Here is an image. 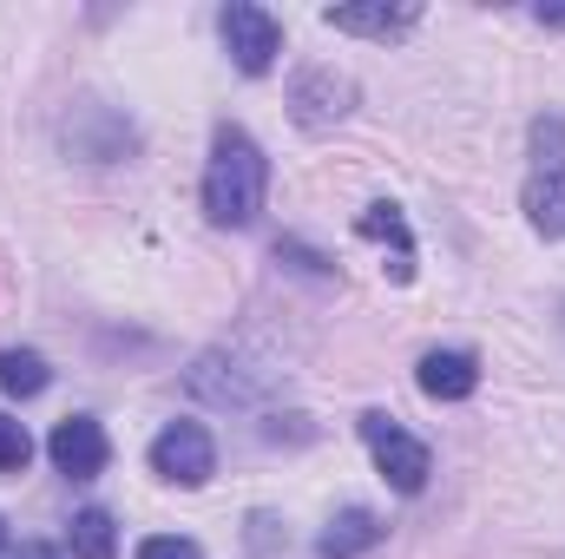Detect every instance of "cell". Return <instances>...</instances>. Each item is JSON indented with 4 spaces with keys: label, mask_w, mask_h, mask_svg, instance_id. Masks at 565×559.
<instances>
[{
    "label": "cell",
    "mask_w": 565,
    "mask_h": 559,
    "mask_svg": "<svg viewBox=\"0 0 565 559\" xmlns=\"http://www.w3.org/2000/svg\"><path fill=\"white\" fill-rule=\"evenodd\" d=\"M46 454H53V467H60L66 481H93V474H106L113 441H106V428H99L93 415H66L60 428H53Z\"/></svg>",
    "instance_id": "8"
},
{
    "label": "cell",
    "mask_w": 565,
    "mask_h": 559,
    "mask_svg": "<svg viewBox=\"0 0 565 559\" xmlns=\"http://www.w3.org/2000/svg\"><path fill=\"white\" fill-rule=\"evenodd\" d=\"M224 46H231V60L244 66V73H270L282 53V27L277 13H264V7H250V0H231L224 7Z\"/></svg>",
    "instance_id": "7"
},
{
    "label": "cell",
    "mask_w": 565,
    "mask_h": 559,
    "mask_svg": "<svg viewBox=\"0 0 565 559\" xmlns=\"http://www.w3.org/2000/svg\"><path fill=\"white\" fill-rule=\"evenodd\" d=\"M415 382H422L427 402H467V395L480 389V362H473L467 349H427L422 369H415Z\"/></svg>",
    "instance_id": "9"
},
{
    "label": "cell",
    "mask_w": 565,
    "mask_h": 559,
    "mask_svg": "<svg viewBox=\"0 0 565 559\" xmlns=\"http://www.w3.org/2000/svg\"><path fill=\"white\" fill-rule=\"evenodd\" d=\"M277 264H289V271H302V277H329V264L309 251V244H296V238H282L277 244Z\"/></svg>",
    "instance_id": "16"
},
{
    "label": "cell",
    "mask_w": 565,
    "mask_h": 559,
    "mask_svg": "<svg viewBox=\"0 0 565 559\" xmlns=\"http://www.w3.org/2000/svg\"><path fill=\"white\" fill-rule=\"evenodd\" d=\"M151 474H164V481H178V487H204V481L217 474L211 434H204L198 421H171V428L151 441Z\"/></svg>",
    "instance_id": "6"
},
{
    "label": "cell",
    "mask_w": 565,
    "mask_h": 559,
    "mask_svg": "<svg viewBox=\"0 0 565 559\" xmlns=\"http://www.w3.org/2000/svg\"><path fill=\"white\" fill-rule=\"evenodd\" d=\"M139 559H204L198 553V540H178V534H158V540H145Z\"/></svg>",
    "instance_id": "17"
},
{
    "label": "cell",
    "mask_w": 565,
    "mask_h": 559,
    "mask_svg": "<svg viewBox=\"0 0 565 559\" xmlns=\"http://www.w3.org/2000/svg\"><path fill=\"white\" fill-rule=\"evenodd\" d=\"M540 20H546V27H565V7H540Z\"/></svg>",
    "instance_id": "19"
},
{
    "label": "cell",
    "mask_w": 565,
    "mask_h": 559,
    "mask_svg": "<svg viewBox=\"0 0 565 559\" xmlns=\"http://www.w3.org/2000/svg\"><path fill=\"white\" fill-rule=\"evenodd\" d=\"M113 553H119V527H113V514H106V507L73 514V559H113Z\"/></svg>",
    "instance_id": "13"
},
{
    "label": "cell",
    "mask_w": 565,
    "mask_h": 559,
    "mask_svg": "<svg viewBox=\"0 0 565 559\" xmlns=\"http://www.w3.org/2000/svg\"><path fill=\"white\" fill-rule=\"evenodd\" d=\"M0 547H7V527H0Z\"/></svg>",
    "instance_id": "20"
},
{
    "label": "cell",
    "mask_w": 565,
    "mask_h": 559,
    "mask_svg": "<svg viewBox=\"0 0 565 559\" xmlns=\"http://www.w3.org/2000/svg\"><path fill=\"white\" fill-rule=\"evenodd\" d=\"M533 178H526V224L540 231V238H565V119L559 113H546V119H533Z\"/></svg>",
    "instance_id": "2"
},
{
    "label": "cell",
    "mask_w": 565,
    "mask_h": 559,
    "mask_svg": "<svg viewBox=\"0 0 565 559\" xmlns=\"http://www.w3.org/2000/svg\"><path fill=\"white\" fill-rule=\"evenodd\" d=\"M349 106H355V80L335 73V66H309L289 86V113H296L302 133H329L335 119H349Z\"/></svg>",
    "instance_id": "5"
},
{
    "label": "cell",
    "mask_w": 565,
    "mask_h": 559,
    "mask_svg": "<svg viewBox=\"0 0 565 559\" xmlns=\"http://www.w3.org/2000/svg\"><path fill=\"white\" fill-rule=\"evenodd\" d=\"M382 547V520L369 514V507H342L335 520H329V534H322V547L316 553L322 559H362Z\"/></svg>",
    "instance_id": "10"
},
{
    "label": "cell",
    "mask_w": 565,
    "mask_h": 559,
    "mask_svg": "<svg viewBox=\"0 0 565 559\" xmlns=\"http://www.w3.org/2000/svg\"><path fill=\"white\" fill-rule=\"evenodd\" d=\"M46 382H53V369L33 349H0V389L7 395H40Z\"/></svg>",
    "instance_id": "14"
},
{
    "label": "cell",
    "mask_w": 565,
    "mask_h": 559,
    "mask_svg": "<svg viewBox=\"0 0 565 559\" xmlns=\"http://www.w3.org/2000/svg\"><path fill=\"white\" fill-rule=\"evenodd\" d=\"M335 33H369V40H402L415 27V7H329L322 13Z\"/></svg>",
    "instance_id": "11"
},
{
    "label": "cell",
    "mask_w": 565,
    "mask_h": 559,
    "mask_svg": "<svg viewBox=\"0 0 565 559\" xmlns=\"http://www.w3.org/2000/svg\"><path fill=\"white\" fill-rule=\"evenodd\" d=\"M362 441H369V454H375V467L388 474L395 494H422L427 487L434 454H427V441H415L402 421H388L382 409H375V415H362Z\"/></svg>",
    "instance_id": "4"
},
{
    "label": "cell",
    "mask_w": 565,
    "mask_h": 559,
    "mask_svg": "<svg viewBox=\"0 0 565 559\" xmlns=\"http://www.w3.org/2000/svg\"><path fill=\"white\" fill-rule=\"evenodd\" d=\"M33 461V441H26V428L13 415H0V474H20Z\"/></svg>",
    "instance_id": "15"
},
{
    "label": "cell",
    "mask_w": 565,
    "mask_h": 559,
    "mask_svg": "<svg viewBox=\"0 0 565 559\" xmlns=\"http://www.w3.org/2000/svg\"><path fill=\"white\" fill-rule=\"evenodd\" d=\"M264 191H270V165H264L257 139L244 126H217L211 165H204V218L217 231H244L264 211Z\"/></svg>",
    "instance_id": "1"
},
{
    "label": "cell",
    "mask_w": 565,
    "mask_h": 559,
    "mask_svg": "<svg viewBox=\"0 0 565 559\" xmlns=\"http://www.w3.org/2000/svg\"><path fill=\"white\" fill-rule=\"evenodd\" d=\"M13 559H60V553H53V547H40V540H26V547H20Z\"/></svg>",
    "instance_id": "18"
},
{
    "label": "cell",
    "mask_w": 565,
    "mask_h": 559,
    "mask_svg": "<svg viewBox=\"0 0 565 559\" xmlns=\"http://www.w3.org/2000/svg\"><path fill=\"white\" fill-rule=\"evenodd\" d=\"M184 389L198 402H217V409H257L277 389V369H250L244 349H211V356H198V369L184 376Z\"/></svg>",
    "instance_id": "3"
},
{
    "label": "cell",
    "mask_w": 565,
    "mask_h": 559,
    "mask_svg": "<svg viewBox=\"0 0 565 559\" xmlns=\"http://www.w3.org/2000/svg\"><path fill=\"white\" fill-rule=\"evenodd\" d=\"M355 231L375 238V244H395V283L415 277V238H408V218H402L395 204H369V211L355 218Z\"/></svg>",
    "instance_id": "12"
}]
</instances>
